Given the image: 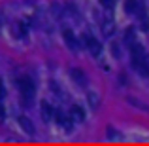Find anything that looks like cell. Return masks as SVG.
I'll return each mask as SVG.
<instances>
[{"label": "cell", "instance_id": "13", "mask_svg": "<svg viewBox=\"0 0 149 146\" xmlns=\"http://www.w3.org/2000/svg\"><path fill=\"white\" fill-rule=\"evenodd\" d=\"M11 30H13V34L17 38H23L26 34V29H25V25H21V23H15V25H11Z\"/></svg>", "mask_w": 149, "mask_h": 146}, {"label": "cell", "instance_id": "8", "mask_svg": "<svg viewBox=\"0 0 149 146\" xmlns=\"http://www.w3.org/2000/svg\"><path fill=\"white\" fill-rule=\"evenodd\" d=\"M70 118L76 121H83L85 120V110L81 108L79 104H74L72 108H70Z\"/></svg>", "mask_w": 149, "mask_h": 146}, {"label": "cell", "instance_id": "15", "mask_svg": "<svg viewBox=\"0 0 149 146\" xmlns=\"http://www.w3.org/2000/svg\"><path fill=\"white\" fill-rule=\"evenodd\" d=\"M51 13H53L55 17L61 19L62 15H64V11H62V6H61V4H53V6H51Z\"/></svg>", "mask_w": 149, "mask_h": 146}, {"label": "cell", "instance_id": "4", "mask_svg": "<svg viewBox=\"0 0 149 146\" xmlns=\"http://www.w3.org/2000/svg\"><path fill=\"white\" fill-rule=\"evenodd\" d=\"M100 30H102V34H104V36L111 38L113 34H115V23H113L109 17L102 19V23H100Z\"/></svg>", "mask_w": 149, "mask_h": 146}, {"label": "cell", "instance_id": "1", "mask_svg": "<svg viewBox=\"0 0 149 146\" xmlns=\"http://www.w3.org/2000/svg\"><path fill=\"white\" fill-rule=\"evenodd\" d=\"M83 42H85V48L89 49V53L95 55V57H98L100 51H102V44L98 40H96L95 36H91V34H85L83 36Z\"/></svg>", "mask_w": 149, "mask_h": 146}, {"label": "cell", "instance_id": "11", "mask_svg": "<svg viewBox=\"0 0 149 146\" xmlns=\"http://www.w3.org/2000/svg\"><path fill=\"white\" fill-rule=\"evenodd\" d=\"M19 125H21L23 131H26L29 135H34V125H32V121H30L26 116H21V118H19Z\"/></svg>", "mask_w": 149, "mask_h": 146}, {"label": "cell", "instance_id": "17", "mask_svg": "<svg viewBox=\"0 0 149 146\" xmlns=\"http://www.w3.org/2000/svg\"><path fill=\"white\" fill-rule=\"evenodd\" d=\"M100 4H102L104 8H108V10H111L113 4H115V0H100Z\"/></svg>", "mask_w": 149, "mask_h": 146}, {"label": "cell", "instance_id": "14", "mask_svg": "<svg viewBox=\"0 0 149 146\" xmlns=\"http://www.w3.org/2000/svg\"><path fill=\"white\" fill-rule=\"evenodd\" d=\"M134 40H136V32H134L132 27H128V29L125 30V42H127L128 46H132V44H134Z\"/></svg>", "mask_w": 149, "mask_h": 146}, {"label": "cell", "instance_id": "7", "mask_svg": "<svg viewBox=\"0 0 149 146\" xmlns=\"http://www.w3.org/2000/svg\"><path fill=\"white\" fill-rule=\"evenodd\" d=\"M136 70H138V72L142 74L143 78L149 76V55H147V53H143V57L140 59V63H138V66H136Z\"/></svg>", "mask_w": 149, "mask_h": 146}, {"label": "cell", "instance_id": "9", "mask_svg": "<svg viewBox=\"0 0 149 146\" xmlns=\"http://www.w3.org/2000/svg\"><path fill=\"white\" fill-rule=\"evenodd\" d=\"M140 8H142L140 0H125V11L127 13H136Z\"/></svg>", "mask_w": 149, "mask_h": 146}, {"label": "cell", "instance_id": "21", "mask_svg": "<svg viewBox=\"0 0 149 146\" xmlns=\"http://www.w3.org/2000/svg\"><path fill=\"white\" fill-rule=\"evenodd\" d=\"M0 118H4V108H2V104H0Z\"/></svg>", "mask_w": 149, "mask_h": 146}, {"label": "cell", "instance_id": "3", "mask_svg": "<svg viewBox=\"0 0 149 146\" xmlns=\"http://www.w3.org/2000/svg\"><path fill=\"white\" fill-rule=\"evenodd\" d=\"M62 38H64L66 46H68L72 51H79V44H77L76 36H74V32L70 29H64V30H62Z\"/></svg>", "mask_w": 149, "mask_h": 146}, {"label": "cell", "instance_id": "10", "mask_svg": "<svg viewBox=\"0 0 149 146\" xmlns=\"http://www.w3.org/2000/svg\"><path fill=\"white\" fill-rule=\"evenodd\" d=\"M53 114H55V110L51 108L49 102L42 101V118H44L45 121H49V120H53Z\"/></svg>", "mask_w": 149, "mask_h": 146}, {"label": "cell", "instance_id": "20", "mask_svg": "<svg viewBox=\"0 0 149 146\" xmlns=\"http://www.w3.org/2000/svg\"><path fill=\"white\" fill-rule=\"evenodd\" d=\"M4 97V85H2V82H0V99Z\"/></svg>", "mask_w": 149, "mask_h": 146}, {"label": "cell", "instance_id": "19", "mask_svg": "<svg viewBox=\"0 0 149 146\" xmlns=\"http://www.w3.org/2000/svg\"><path fill=\"white\" fill-rule=\"evenodd\" d=\"M140 21H142V29H143V30H147V29H149V17L146 15V17H142Z\"/></svg>", "mask_w": 149, "mask_h": 146}, {"label": "cell", "instance_id": "18", "mask_svg": "<svg viewBox=\"0 0 149 146\" xmlns=\"http://www.w3.org/2000/svg\"><path fill=\"white\" fill-rule=\"evenodd\" d=\"M106 133H108V137H109V139H117V135H119V133H117L113 127H108V131H106Z\"/></svg>", "mask_w": 149, "mask_h": 146}, {"label": "cell", "instance_id": "12", "mask_svg": "<svg viewBox=\"0 0 149 146\" xmlns=\"http://www.w3.org/2000/svg\"><path fill=\"white\" fill-rule=\"evenodd\" d=\"M87 101H89V104H91V108H93V110H96V108L100 106V97L96 95V93H93V91L87 95Z\"/></svg>", "mask_w": 149, "mask_h": 146}, {"label": "cell", "instance_id": "5", "mask_svg": "<svg viewBox=\"0 0 149 146\" xmlns=\"http://www.w3.org/2000/svg\"><path fill=\"white\" fill-rule=\"evenodd\" d=\"M53 118H55V120H57V123H61L62 127L66 129V131H70V129L74 127V120H72V118L64 116V114H62V112H58V110H57V112L53 114Z\"/></svg>", "mask_w": 149, "mask_h": 146}, {"label": "cell", "instance_id": "2", "mask_svg": "<svg viewBox=\"0 0 149 146\" xmlns=\"http://www.w3.org/2000/svg\"><path fill=\"white\" fill-rule=\"evenodd\" d=\"M19 89H21V95L26 99V101H32V97H34V84H32V80H29V78H21L19 80Z\"/></svg>", "mask_w": 149, "mask_h": 146}, {"label": "cell", "instance_id": "6", "mask_svg": "<svg viewBox=\"0 0 149 146\" xmlns=\"http://www.w3.org/2000/svg\"><path fill=\"white\" fill-rule=\"evenodd\" d=\"M70 76H72V80L76 82L77 85H87V76H85L83 70H79V68H72V70H70Z\"/></svg>", "mask_w": 149, "mask_h": 146}, {"label": "cell", "instance_id": "16", "mask_svg": "<svg viewBox=\"0 0 149 146\" xmlns=\"http://www.w3.org/2000/svg\"><path fill=\"white\" fill-rule=\"evenodd\" d=\"M111 53H113V57H119V55H121V48H119V44H115V42L111 44Z\"/></svg>", "mask_w": 149, "mask_h": 146}]
</instances>
